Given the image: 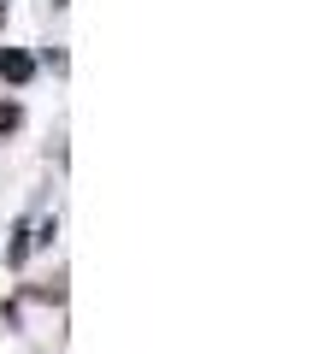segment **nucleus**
<instances>
[{
	"label": "nucleus",
	"instance_id": "obj_1",
	"mask_svg": "<svg viewBox=\"0 0 336 354\" xmlns=\"http://www.w3.org/2000/svg\"><path fill=\"white\" fill-rule=\"evenodd\" d=\"M0 71L12 77V83H24V77L36 71V65H30V53H0Z\"/></svg>",
	"mask_w": 336,
	"mask_h": 354
},
{
	"label": "nucleus",
	"instance_id": "obj_2",
	"mask_svg": "<svg viewBox=\"0 0 336 354\" xmlns=\"http://www.w3.org/2000/svg\"><path fill=\"white\" fill-rule=\"evenodd\" d=\"M18 124V113H12V106H0V130H12Z\"/></svg>",
	"mask_w": 336,
	"mask_h": 354
}]
</instances>
